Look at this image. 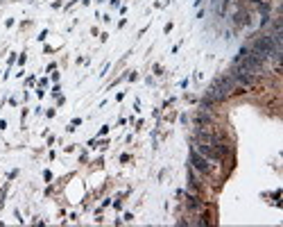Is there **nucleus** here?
<instances>
[{"label": "nucleus", "mask_w": 283, "mask_h": 227, "mask_svg": "<svg viewBox=\"0 0 283 227\" xmlns=\"http://www.w3.org/2000/svg\"><path fill=\"white\" fill-rule=\"evenodd\" d=\"M190 164H193L195 171L204 173V175H208V173H211V161H208L206 157H202V154H199L197 150L190 152Z\"/></svg>", "instance_id": "f03ea898"}, {"label": "nucleus", "mask_w": 283, "mask_h": 227, "mask_svg": "<svg viewBox=\"0 0 283 227\" xmlns=\"http://www.w3.org/2000/svg\"><path fill=\"white\" fill-rule=\"evenodd\" d=\"M188 207H190V209L197 211V209H202V202H199V198H197V196H193V193H190V196H188Z\"/></svg>", "instance_id": "7ed1b4c3"}, {"label": "nucleus", "mask_w": 283, "mask_h": 227, "mask_svg": "<svg viewBox=\"0 0 283 227\" xmlns=\"http://www.w3.org/2000/svg\"><path fill=\"white\" fill-rule=\"evenodd\" d=\"M236 89V82L231 80V75H224V77H218L216 84L211 86V89L206 91V98L211 100V103H220V100L227 98L231 91Z\"/></svg>", "instance_id": "f257e3e1"}]
</instances>
